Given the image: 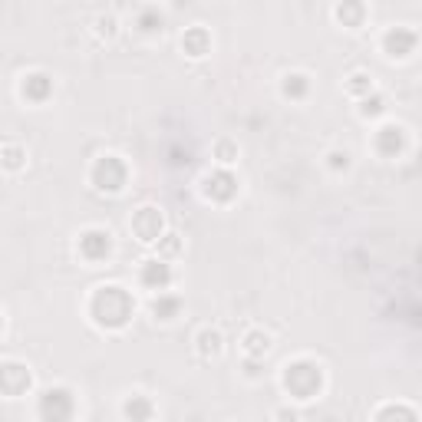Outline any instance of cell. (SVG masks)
<instances>
[{"mask_svg":"<svg viewBox=\"0 0 422 422\" xmlns=\"http://www.w3.org/2000/svg\"><path fill=\"white\" fill-rule=\"evenodd\" d=\"M93 311H96V317L103 320V323L119 327V323H126V317L132 313V301L119 291V287H106V291H99V297H96Z\"/></svg>","mask_w":422,"mask_h":422,"instance_id":"obj_1","label":"cell"},{"mask_svg":"<svg viewBox=\"0 0 422 422\" xmlns=\"http://www.w3.org/2000/svg\"><path fill=\"white\" fill-rule=\"evenodd\" d=\"M317 386H320V370H317V366H311V363L287 366V389H293L301 399H307Z\"/></svg>","mask_w":422,"mask_h":422,"instance_id":"obj_2","label":"cell"},{"mask_svg":"<svg viewBox=\"0 0 422 422\" xmlns=\"http://www.w3.org/2000/svg\"><path fill=\"white\" fill-rule=\"evenodd\" d=\"M40 409H44V416L50 422H63L69 413H73V399H69L66 389H50L44 396V403H40Z\"/></svg>","mask_w":422,"mask_h":422,"instance_id":"obj_3","label":"cell"},{"mask_svg":"<svg viewBox=\"0 0 422 422\" xmlns=\"http://www.w3.org/2000/svg\"><path fill=\"white\" fill-rule=\"evenodd\" d=\"M122 181H126V169H122L112 156L96 165V185H99V189L116 191V189H122Z\"/></svg>","mask_w":422,"mask_h":422,"instance_id":"obj_4","label":"cell"},{"mask_svg":"<svg viewBox=\"0 0 422 422\" xmlns=\"http://www.w3.org/2000/svg\"><path fill=\"white\" fill-rule=\"evenodd\" d=\"M132 224H136V231L142 234V241H156L159 231H162V218H159V211H152V208H142V215Z\"/></svg>","mask_w":422,"mask_h":422,"instance_id":"obj_5","label":"cell"},{"mask_svg":"<svg viewBox=\"0 0 422 422\" xmlns=\"http://www.w3.org/2000/svg\"><path fill=\"white\" fill-rule=\"evenodd\" d=\"M0 386L7 389V393H20V389L30 386V373H26L24 366H14V363H10V366L0 370Z\"/></svg>","mask_w":422,"mask_h":422,"instance_id":"obj_6","label":"cell"},{"mask_svg":"<svg viewBox=\"0 0 422 422\" xmlns=\"http://www.w3.org/2000/svg\"><path fill=\"white\" fill-rule=\"evenodd\" d=\"M386 46L393 56H406V53L416 46V34H409V30H393V34L386 36Z\"/></svg>","mask_w":422,"mask_h":422,"instance_id":"obj_7","label":"cell"},{"mask_svg":"<svg viewBox=\"0 0 422 422\" xmlns=\"http://www.w3.org/2000/svg\"><path fill=\"white\" fill-rule=\"evenodd\" d=\"M83 251H86V258H103V254H109V234L89 231L86 238H83Z\"/></svg>","mask_w":422,"mask_h":422,"instance_id":"obj_8","label":"cell"},{"mask_svg":"<svg viewBox=\"0 0 422 422\" xmlns=\"http://www.w3.org/2000/svg\"><path fill=\"white\" fill-rule=\"evenodd\" d=\"M379 146H383V152H386V156H393V149L403 146V136H399V129H383V132H379Z\"/></svg>","mask_w":422,"mask_h":422,"instance_id":"obj_9","label":"cell"},{"mask_svg":"<svg viewBox=\"0 0 422 422\" xmlns=\"http://www.w3.org/2000/svg\"><path fill=\"white\" fill-rule=\"evenodd\" d=\"M142 277H146V284H159V287H162L165 281H169V267H165V264H149Z\"/></svg>","mask_w":422,"mask_h":422,"instance_id":"obj_10","label":"cell"},{"mask_svg":"<svg viewBox=\"0 0 422 422\" xmlns=\"http://www.w3.org/2000/svg\"><path fill=\"white\" fill-rule=\"evenodd\" d=\"M126 416H129V419H146V416H149V403H146V399H139V396H132L129 403H126Z\"/></svg>","mask_w":422,"mask_h":422,"instance_id":"obj_11","label":"cell"},{"mask_svg":"<svg viewBox=\"0 0 422 422\" xmlns=\"http://www.w3.org/2000/svg\"><path fill=\"white\" fill-rule=\"evenodd\" d=\"M287 79H293V83H287V93H303V76H287Z\"/></svg>","mask_w":422,"mask_h":422,"instance_id":"obj_12","label":"cell"}]
</instances>
